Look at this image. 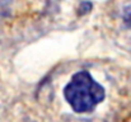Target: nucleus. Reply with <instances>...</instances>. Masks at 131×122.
Returning a JSON list of instances; mask_svg holds the SVG:
<instances>
[{
  "mask_svg": "<svg viewBox=\"0 0 131 122\" xmlns=\"http://www.w3.org/2000/svg\"><path fill=\"white\" fill-rule=\"evenodd\" d=\"M122 18H124L125 23H126L129 27H131V4H130V5H127V6L124 9Z\"/></svg>",
  "mask_w": 131,
  "mask_h": 122,
  "instance_id": "2",
  "label": "nucleus"
},
{
  "mask_svg": "<svg viewBox=\"0 0 131 122\" xmlns=\"http://www.w3.org/2000/svg\"><path fill=\"white\" fill-rule=\"evenodd\" d=\"M64 97L77 113L93 111L106 98L104 88L93 79L87 70H80L64 88Z\"/></svg>",
  "mask_w": 131,
  "mask_h": 122,
  "instance_id": "1",
  "label": "nucleus"
}]
</instances>
